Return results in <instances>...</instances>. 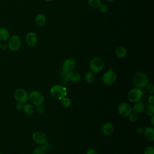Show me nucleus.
I'll return each mask as SVG.
<instances>
[{
	"label": "nucleus",
	"mask_w": 154,
	"mask_h": 154,
	"mask_svg": "<svg viewBox=\"0 0 154 154\" xmlns=\"http://www.w3.org/2000/svg\"><path fill=\"white\" fill-rule=\"evenodd\" d=\"M132 81L135 87L143 89L148 84L149 79L144 73L139 72L134 74Z\"/></svg>",
	"instance_id": "nucleus-1"
},
{
	"label": "nucleus",
	"mask_w": 154,
	"mask_h": 154,
	"mask_svg": "<svg viewBox=\"0 0 154 154\" xmlns=\"http://www.w3.org/2000/svg\"><path fill=\"white\" fill-rule=\"evenodd\" d=\"M50 94L53 98L61 100L67 96V89L63 85L56 84L50 88Z\"/></svg>",
	"instance_id": "nucleus-2"
},
{
	"label": "nucleus",
	"mask_w": 154,
	"mask_h": 154,
	"mask_svg": "<svg viewBox=\"0 0 154 154\" xmlns=\"http://www.w3.org/2000/svg\"><path fill=\"white\" fill-rule=\"evenodd\" d=\"M105 63L103 60L99 57H95L93 58L89 64V67L91 72L95 73L100 72L104 68Z\"/></svg>",
	"instance_id": "nucleus-3"
},
{
	"label": "nucleus",
	"mask_w": 154,
	"mask_h": 154,
	"mask_svg": "<svg viewBox=\"0 0 154 154\" xmlns=\"http://www.w3.org/2000/svg\"><path fill=\"white\" fill-rule=\"evenodd\" d=\"M28 99L32 105L35 106L42 105L45 101V97L43 94L37 90H34L29 93L28 94Z\"/></svg>",
	"instance_id": "nucleus-4"
},
{
	"label": "nucleus",
	"mask_w": 154,
	"mask_h": 154,
	"mask_svg": "<svg viewBox=\"0 0 154 154\" xmlns=\"http://www.w3.org/2000/svg\"><path fill=\"white\" fill-rule=\"evenodd\" d=\"M102 79L104 84L106 85H111L116 82L117 79V75L112 68L110 67L103 73Z\"/></svg>",
	"instance_id": "nucleus-5"
},
{
	"label": "nucleus",
	"mask_w": 154,
	"mask_h": 154,
	"mask_svg": "<svg viewBox=\"0 0 154 154\" xmlns=\"http://www.w3.org/2000/svg\"><path fill=\"white\" fill-rule=\"evenodd\" d=\"M8 48L13 51L15 52L18 51L21 46V39L17 35H13L9 37L8 40Z\"/></svg>",
	"instance_id": "nucleus-6"
},
{
	"label": "nucleus",
	"mask_w": 154,
	"mask_h": 154,
	"mask_svg": "<svg viewBox=\"0 0 154 154\" xmlns=\"http://www.w3.org/2000/svg\"><path fill=\"white\" fill-rule=\"evenodd\" d=\"M143 95V92L142 89L135 87L129 91L128 93V98L130 102L135 103L140 101L142 98Z\"/></svg>",
	"instance_id": "nucleus-7"
},
{
	"label": "nucleus",
	"mask_w": 154,
	"mask_h": 154,
	"mask_svg": "<svg viewBox=\"0 0 154 154\" xmlns=\"http://www.w3.org/2000/svg\"><path fill=\"white\" fill-rule=\"evenodd\" d=\"M14 97L17 102L23 104L26 103L28 100V93L25 89L19 88L14 91Z\"/></svg>",
	"instance_id": "nucleus-8"
},
{
	"label": "nucleus",
	"mask_w": 154,
	"mask_h": 154,
	"mask_svg": "<svg viewBox=\"0 0 154 154\" xmlns=\"http://www.w3.org/2000/svg\"><path fill=\"white\" fill-rule=\"evenodd\" d=\"M32 139L36 144L38 145H46L48 143V138L46 135L42 131H36L33 133Z\"/></svg>",
	"instance_id": "nucleus-9"
},
{
	"label": "nucleus",
	"mask_w": 154,
	"mask_h": 154,
	"mask_svg": "<svg viewBox=\"0 0 154 154\" xmlns=\"http://www.w3.org/2000/svg\"><path fill=\"white\" fill-rule=\"evenodd\" d=\"M117 111L120 116L123 117H128V116L132 112V106L128 103L122 102L119 105Z\"/></svg>",
	"instance_id": "nucleus-10"
},
{
	"label": "nucleus",
	"mask_w": 154,
	"mask_h": 154,
	"mask_svg": "<svg viewBox=\"0 0 154 154\" xmlns=\"http://www.w3.org/2000/svg\"><path fill=\"white\" fill-rule=\"evenodd\" d=\"M76 66V61L72 58H67L64 61L62 64V69L63 72L68 73L75 69Z\"/></svg>",
	"instance_id": "nucleus-11"
},
{
	"label": "nucleus",
	"mask_w": 154,
	"mask_h": 154,
	"mask_svg": "<svg viewBox=\"0 0 154 154\" xmlns=\"http://www.w3.org/2000/svg\"><path fill=\"white\" fill-rule=\"evenodd\" d=\"M26 44L29 46H34L38 42V37L35 32L33 31H29L25 37Z\"/></svg>",
	"instance_id": "nucleus-12"
},
{
	"label": "nucleus",
	"mask_w": 154,
	"mask_h": 154,
	"mask_svg": "<svg viewBox=\"0 0 154 154\" xmlns=\"http://www.w3.org/2000/svg\"><path fill=\"white\" fill-rule=\"evenodd\" d=\"M64 73H65V76L67 79L73 82H79L81 79V74L79 72L75 71H71L68 73L64 72Z\"/></svg>",
	"instance_id": "nucleus-13"
},
{
	"label": "nucleus",
	"mask_w": 154,
	"mask_h": 154,
	"mask_svg": "<svg viewBox=\"0 0 154 154\" xmlns=\"http://www.w3.org/2000/svg\"><path fill=\"white\" fill-rule=\"evenodd\" d=\"M114 131V127L112 123L106 122L103 124L102 128V131L104 135L109 136L111 135Z\"/></svg>",
	"instance_id": "nucleus-14"
},
{
	"label": "nucleus",
	"mask_w": 154,
	"mask_h": 154,
	"mask_svg": "<svg viewBox=\"0 0 154 154\" xmlns=\"http://www.w3.org/2000/svg\"><path fill=\"white\" fill-rule=\"evenodd\" d=\"M143 134L146 140L149 141H153L154 140V129L153 127L147 126L145 128L143 131Z\"/></svg>",
	"instance_id": "nucleus-15"
},
{
	"label": "nucleus",
	"mask_w": 154,
	"mask_h": 154,
	"mask_svg": "<svg viewBox=\"0 0 154 154\" xmlns=\"http://www.w3.org/2000/svg\"><path fill=\"white\" fill-rule=\"evenodd\" d=\"M144 104L141 102H135L134 105L132 107V112L135 114H141L143 112L144 109Z\"/></svg>",
	"instance_id": "nucleus-16"
},
{
	"label": "nucleus",
	"mask_w": 154,
	"mask_h": 154,
	"mask_svg": "<svg viewBox=\"0 0 154 154\" xmlns=\"http://www.w3.org/2000/svg\"><path fill=\"white\" fill-rule=\"evenodd\" d=\"M22 111L25 114L31 116L34 113L35 111V108H34V105H32V103H23Z\"/></svg>",
	"instance_id": "nucleus-17"
},
{
	"label": "nucleus",
	"mask_w": 154,
	"mask_h": 154,
	"mask_svg": "<svg viewBox=\"0 0 154 154\" xmlns=\"http://www.w3.org/2000/svg\"><path fill=\"white\" fill-rule=\"evenodd\" d=\"M34 21L37 25L39 26H43L46 24V17L45 14L42 13H38L35 16Z\"/></svg>",
	"instance_id": "nucleus-18"
},
{
	"label": "nucleus",
	"mask_w": 154,
	"mask_h": 154,
	"mask_svg": "<svg viewBox=\"0 0 154 154\" xmlns=\"http://www.w3.org/2000/svg\"><path fill=\"white\" fill-rule=\"evenodd\" d=\"M10 37V32L5 27H0V40L5 42L8 40Z\"/></svg>",
	"instance_id": "nucleus-19"
},
{
	"label": "nucleus",
	"mask_w": 154,
	"mask_h": 154,
	"mask_svg": "<svg viewBox=\"0 0 154 154\" xmlns=\"http://www.w3.org/2000/svg\"><path fill=\"white\" fill-rule=\"evenodd\" d=\"M116 55L119 58H124L127 55V51L123 46H118L116 49Z\"/></svg>",
	"instance_id": "nucleus-20"
},
{
	"label": "nucleus",
	"mask_w": 154,
	"mask_h": 154,
	"mask_svg": "<svg viewBox=\"0 0 154 154\" xmlns=\"http://www.w3.org/2000/svg\"><path fill=\"white\" fill-rule=\"evenodd\" d=\"M47 151L46 145H38L33 150V154H45Z\"/></svg>",
	"instance_id": "nucleus-21"
},
{
	"label": "nucleus",
	"mask_w": 154,
	"mask_h": 154,
	"mask_svg": "<svg viewBox=\"0 0 154 154\" xmlns=\"http://www.w3.org/2000/svg\"><path fill=\"white\" fill-rule=\"evenodd\" d=\"M144 111L145 112L146 114L149 116L154 115V105H153V104L149 103L147 105H146L144 107Z\"/></svg>",
	"instance_id": "nucleus-22"
},
{
	"label": "nucleus",
	"mask_w": 154,
	"mask_h": 154,
	"mask_svg": "<svg viewBox=\"0 0 154 154\" xmlns=\"http://www.w3.org/2000/svg\"><path fill=\"white\" fill-rule=\"evenodd\" d=\"M85 80L88 83H92L95 80L94 73L92 72H88L85 75Z\"/></svg>",
	"instance_id": "nucleus-23"
},
{
	"label": "nucleus",
	"mask_w": 154,
	"mask_h": 154,
	"mask_svg": "<svg viewBox=\"0 0 154 154\" xmlns=\"http://www.w3.org/2000/svg\"><path fill=\"white\" fill-rule=\"evenodd\" d=\"M61 100L62 105L65 108H69L71 105L72 100L69 97L67 96L64 97L62 99H61Z\"/></svg>",
	"instance_id": "nucleus-24"
},
{
	"label": "nucleus",
	"mask_w": 154,
	"mask_h": 154,
	"mask_svg": "<svg viewBox=\"0 0 154 154\" xmlns=\"http://www.w3.org/2000/svg\"><path fill=\"white\" fill-rule=\"evenodd\" d=\"M88 4L93 8H98L101 4V0H88Z\"/></svg>",
	"instance_id": "nucleus-25"
},
{
	"label": "nucleus",
	"mask_w": 154,
	"mask_h": 154,
	"mask_svg": "<svg viewBox=\"0 0 154 154\" xmlns=\"http://www.w3.org/2000/svg\"><path fill=\"white\" fill-rule=\"evenodd\" d=\"M147 91L150 94H153L154 93V86L152 83L148 82V84L145 87Z\"/></svg>",
	"instance_id": "nucleus-26"
},
{
	"label": "nucleus",
	"mask_w": 154,
	"mask_h": 154,
	"mask_svg": "<svg viewBox=\"0 0 154 154\" xmlns=\"http://www.w3.org/2000/svg\"><path fill=\"white\" fill-rule=\"evenodd\" d=\"M98 8H99V11L102 13H106L109 10L108 6L104 4H101Z\"/></svg>",
	"instance_id": "nucleus-27"
},
{
	"label": "nucleus",
	"mask_w": 154,
	"mask_h": 154,
	"mask_svg": "<svg viewBox=\"0 0 154 154\" xmlns=\"http://www.w3.org/2000/svg\"><path fill=\"white\" fill-rule=\"evenodd\" d=\"M144 154H154V147L152 146H147L144 149Z\"/></svg>",
	"instance_id": "nucleus-28"
},
{
	"label": "nucleus",
	"mask_w": 154,
	"mask_h": 154,
	"mask_svg": "<svg viewBox=\"0 0 154 154\" xmlns=\"http://www.w3.org/2000/svg\"><path fill=\"white\" fill-rule=\"evenodd\" d=\"M128 118H129V120L132 122V123H135L138 120V116H137V114L135 113H131L129 116H128Z\"/></svg>",
	"instance_id": "nucleus-29"
},
{
	"label": "nucleus",
	"mask_w": 154,
	"mask_h": 154,
	"mask_svg": "<svg viewBox=\"0 0 154 154\" xmlns=\"http://www.w3.org/2000/svg\"><path fill=\"white\" fill-rule=\"evenodd\" d=\"M23 103L17 102V103H16V106H15L16 110H17V111H22V109H23Z\"/></svg>",
	"instance_id": "nucleus-30"
},
{
	"label": "nucleus",
	"mask_w": 154,
	"mask_h": 154,
	"mask_svg": "<svg viewBox=\"0 0 154 154\" xmlns=\"http://www.w3.org/2000/svg\"><path fill=\"white\" fill-rule=\"evenodd\" d=\"M36 111L39 114H41L43 112V111H44V108L42 106V105H38V106H37V108H36Z\"/></svg>",
	"instance_id": "nucleus-31"
},
{
	"label": "nucleus",
	"mask_w": 154,
	"mask_h": 154,
	"mask_svg": "<svg viewBox=\"0 0 154 154\" xmlns=\"http://www.w3.org/2000/svg\"><path fill=\"white\" fill-rule=\"evenodd\" d=\"M147 102L149 103L153 104L154 103V96L153 95H150L147 97Z\"/></svg>",
	"instance_id": "nucleus-32"
},
{
	"label": "nucleus",
	"mask_w": 154,
	"mask_h": 154,
	"mask_svg": "<svg viewBox=\"0 0 154 154\" xmlns=\"http://www.w3.org/2000/svg\"><path fill=\"white\" fill-rule=\"evenodd\" d=\"M86 154H98V153L97 152V151L93 149H88L87 152Z\"/></svg>",
	"instance_id": "nucleus-33"
},
{
	"label": "nucleus",
	"mask_w": 154,
	"mask_h": 154,
	"mask_svg": "<svg viewBox=\"0 0 154 154\" xmlns=\"http://www.w3.org/2000/svg\"><path fill=\"white\" fill-rule=\"evenodd\" d=\"M143 131H144V129L142 128L141 127H138V128L136 129V132H137L138 134L143 133Z\"/></svg>",
	"instance_id": "nucleus-34"
},
{
	"label": "nucleus",
	"mask_w": 154,
	"mask_h": 154,
	"mask_svg": "<svg viewBox=\"0 0 154 154\" xmlns=\"http://www.w3.org/2000/svg\"><path fill=\"white\" fill-rule=\"evenodd\" d=\"M150 122H151V124L152 125V126L154 125V115L153 116H151V118H150Z\"/></svg>",
	"instance_id": "nucleus-35"
},
{
	"label": "nucleus",
	"mask_w": 154,
	"mask_h": 154,
	"mask_svg": "<svg viewBox=\"0 0 154 154\" xmlns=\"http://www.w3.org/2000/svg\"><path fill=\"white\" fill-rule=\"evenodd\" d=\"M7 48H8V46L6 45H1V49H4V50H5Z\"/></svg>",
	"instance_id": "nucleus-36"
},
{
	"label": "nucleus",
	"mask_w": 154,
	"mask_h": 154,
	"mask_svg": "<svg viewBox=\"0 0 154 154\" xmlns=\"http://www.w3.org/2000/svg\"><path fill=\"white\" fill-rule=\"evenodd\" d=\"M45 1L46 2H51V1H52L53 0H45Z\"/></svg>",
	"instance_id": "nucleus-37"
},
{
	"label": "nucleus",
	"mask_w": 154,
	"mask_h": 154,
	"mask_svg": "<svg viewBox=\"0 0 154 154\" xmlns=\"http://www.w3.org/2000/svg\"><path fill=\"white\" fill-rule=\"evenodd\" d=\"M108 2H113V1H114L115 0H107Z\"/></svg>",
	"instance_id": "nucleus-38"
},
{
	"label": "nucleus",
	"mask_w": 154,
	"mask_h": 154,
	"mask_svg": "<svg viewBox=\"0 0 154 154\" xmlns=\"http://www.w3.org/2000/svg\"><path fill=\"white\" fill-rule=\"evenodd\" d=\"M1 45H1V43H0V49H1Z\"/></svg>",
	"instance_id": "nucleus-39"
},
{
	"label": "nucleus",
	"mask_w": 154,
	"mask_h": 154,
	"mask_svg": "<svg viewBox=\"0 0 154 154\" xmlns=\"http://www.w3.org/2000/svg\"><path fill=\"white\" fill-rule=\"evenodd\" d=\"M0 154H2V153L0 152Z\"/></svg>",
	"instance_id": "nucleus-40"
}]
</instances>
